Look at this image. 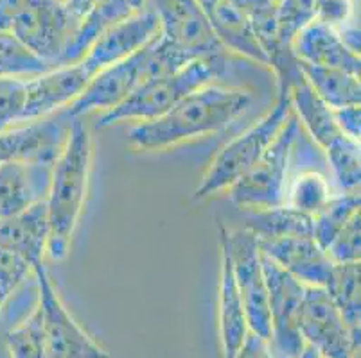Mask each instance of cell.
Listing matches in <instances>:
<instances>
[{"label": "cell", "mask_w": 361, "mask_h": 358, "mask_svg": "<svg viewBox=\"0 0 361 358\" xmlns=\"http://www.w3.org/2000/svg\"><path fill=\"white\" fill-rule=\"evenodd\" d=\"M334 264H354L361 256V212L350 217L343 228L340 229L329 245L326 248Z\"/></svg>", "instance_id": "obj_35"}, {"label": "cell", "mask_w": 361, "mask_h": 358, "mask_svg": "<svg viewBox=\"0 0 361 358\" xmlns=\"http://www.w3.org/2000/svg\"><path fill=\"white\" fill-rule=\"evenodd\" d=\"M135 13L137 11L131 9L126 0H101V2H97L78 22L58 67H68V65L80 63L92 49V45L96 44L111 25H116L117 22L135 15Z\"/></svg>", "instance_id": "obj_22"}, {"label": "cell", "mask_w": 361, "mask_h": 358, "mask_svg": "<svg viewBox=\"0 0 361 358\" xmlns=\"http://www.w3.org/2000/svg\"><path fill=\"white\" fill-rule=\"evenodd\" d=\"M0 347H2V344H0Z\"/></svg>", "instance_id": "obj_43"}, {"label": "cell", "mask_w": 361, "mask_h": 358, "mask_svg": "<svg viewBox=\"0 0 361 358\" xmlns=\"http://www.w3.org/2000/svg\"><path fill=\"white\" fill-rule=\"evenodd\" d=\"M313 20L314 0H281L275 16V49L270 54L279 49H291L295 36Z\"/></svg>", "instance_id": "obj_30"}, {"label": "cell", "mask_w": 361, "mask_h": 358, "mask_svg": "<svg viewBox=\"0 0 361 358\" xmlns=\"http://www.w3.org/2000/svg\"><path fill=\"white\" fill-rule=\"evenodd\" d=\"M221 244L231 258L232 274L243 301L248 331L270 343V308L268 288L262 272V255L259 242L248 229L221 228Z\"/></svg>", "instance_id": "obj_7"}, {"label": "cell", "mask_w": 361, "mask_h": 358, "mask_svg": "<svg viewBox=\"0 0 361 358\" xmlns=\"http://www.w3.org/2000/svg\"><path fill=\"white\" fill-rule=\"evenodd\" d=\"M252 103V90L207 84L183 97L160 117L135 124L128 133V140L133 149L142 153L171 149L225 129L239 115L245 113Z\"/></svg>", "instance_id": "obj_1"}, {"label": "cell", "mask_w": 361, "mask_h": 358, "mask_svg": "<svg viewBox=\"0 0 361 358\" xmlns=\"http://www.w3.org/2000/svg\"><path fill=\"white\" fill-rule=\"evenodd\" d=\"M27 0H0V32L11 31Z\"/></svg>", "instance_id": "obj_39"}, {"label": "cell", "mask_w": 361, "mask_h": 358, "mask_svg": "<svg viewBox=\"0 0 361 358\" xmlns=\"http://www.w3.org/2000/svg\"><path fill=\"white\" fill-rule=\"evenodd\" d=\"M63 2H65V0H63Z\"/></svg>", "instance_id": "obj_44"}, {"label": "cell", "mask_w": 361, "mask_h": 358, "mask_svg": "<svg viewBox=\"0 0 361 358\" xmlns=\"http://www.w3.org/2000/svg\"><path fill=\"white\" fill-rule=\"evenodd\" d=\"M300 129V120L291 111L259 162L228 188L232 203L238 208L268 210L286 203L288 170Z\"/></svg>", "instance_id": "obj_6"}, {"label": "cell", "mask_w": 361, "mask_h": 358, "mask_svg": "<svg viewBox=\"0 0 361 358\" xmlns=\"http://www.w3.org/2000/svg\"><path fill=\"white\" fill-rule=\"evenodd\" d=\"M27 106V77H0V131L22 122Z\"/></svg>", "instance_id": "obj_33"}, {"label": "cell", "mask_w": 361, "mask_h": 358, "mask_svg": "<svg viewBox=\"0 0 361 358\" xmlns=\"http://www.w3.org/2000/svg\"><path fill=\"white\" fill-rule=\"evenodd\" d=\"M218 326L223 358H235L248 333L243 301L235 285L228 252L221 244V267L218 285Z\"/></svg>", "instance_id": "obj_21"}, {"label": "cell", "mask_w": 361, "mask_h": 358, "mask_svg": "<svg viewBox=\"0 0 361 358\" xmlns=\"http://www.w3.org/2000/svg\"><path fill=\"white\" fill-rule=\"evenodd\" d=\"M160 39L187 61L226 56L198 0H155Z\"/></svg>", "instance_id": "obj_10"}, {"label": "cell", "mask_w": 361, "mask_h": 358, "mask_svg": "<svg viewBox=\"0 0 361 358\" xmlns=\"http://www.w3.org/2000/svg\"><path fill=\"white\" fill-rule=\"evenodd\" d=\"M187 63L191 61L167 47L160 39V34H157L135 54L94 75L83 94L71 106L65 108L63 113L68 118H81L92 111L106 113L121 106L147 79L175 72Z\"/></svg>", "instance_id": "obj_3"}, {"label": "cell", "mask_w": 361, "mask_h": 358, "mask_svg": "<svg viewBox=\"0 0 361 358\" xmlns=\"http://www.w3.org/2000/svg\"><path fill=\"white\" fill-rule=\"evenodd\" d=\"M75 22L63 0H27L11 32L51 67H58Z\"/></svg>", "instance_id": "obj_11"}, {"label": "cell", "mask_w": 361, "mask_h": 358, "mask_svg": "<svg viewBox=\"0 0 361 358\" xmlns=\"http://www.w3.org/2000/svg\"><path fill=\"white\" fill-rule=\"evenodd\" d=\"M92 143L90 131L81 118H71L67 140L52 167L47 193L49 245L52 260H65L71 251L72 236L80 222L90 181Z\"/></svg>", "instance_id": "obj_2"}, {"label": "cell", "mask_w": 361, "mask_h": 358, "mask_svg": "<svg viewBox=\"0 0 361 358\" xmlns=\"http://www.w3.org/2000/svg\"><path fill=\"white\" fill-rule=\"evenodd\" d=\"M257 242L262 255L281 265L300 283L306 287H327L336 264L313 236H282Z\"/></svg>", "instance_id": "obj_15"}, {"label": "cell", "mask_w": 361, "mask_h": 358, "mask_svg": "<svg viewBox=\"0 0 361 358\" xmlns=\"http://www.w3.org/2000/svg\"><path fill=\"white\" fill-rule=\"evenodd\" d=\"M52 68L11 31L0 32V77H35Z\"/></svg>", "instance_id": "obj_28"}, {"label": "cell", "mask_w": 361, "mask_h": 358, "mask_svg": "<svg viewBox=\"0 0 361 358\" xmlns=\"http://www.w3.org/2000/svg\"><path fill=\"white\" fill-rule=\"evenodd\" d=\"M32 276V267L0 244V307Z\"/></svg>", "instance_id": "obj_34"}, {"label": "cell", "mask_w": 361, "mask_h": 358, "mask_svg": "<svg viewBox=\"0 0 361 358\" xmlns=\"http://www.w3.org/2000/svg\"><path fill=\"white\" fill-rule=\"evenodd\" d=\"M4 344L11 358H45L40 305H36L20 323L6 331Z\"/></svg>", "instance_id": "obj_29"}, {"label": "cell", "mask_w": 361, "mask_h": 358, "mask_svg": "<svg viewBox=\"0 0 361 358\" xmlns=\"http://www.w3.org/2000/svg\"><path fill=\"white\" fill-rule=\"evenodd\" d=\"M128 4L131 6V9L133 11H142V9H146V0H126Z\"/></svg>", "instance_id": "obj_42"}, {"label": "cell", "mask_w": 361, "mask_h": 358, "mask_svg": "<svg viewBox=\"0 0 361 358\" xmlns=\"http://www.w3.org/2000/svg\"><path fill=\"white\" fill-rule=\"evenodd\" d=\"M298 65L311 88L331 110L356 106L361 103L360 75L349 74L340 68L314 67L302 61H298Z\"/></svg>", "instance_id": "obj_23"}, {"label": "cell", "mask_w": 361, "mask_h": 358, "mask_svg": "<svg viewBox=\"0 0 361 358\" xmlns=\"http://www.w3.org/2000/svg\"><path fill=\"white\" fill-rule=\"evenodd\" d=\"M92 79L94 75L83 61L27 77V106L22 122H36L63 111L83 94Z\"/></svg>", "instance_id": "obj_13"}, {"label": "cell", "mask_w": 361, "mask_h": 358, "mask_svg": "<svg viewBox=\"0 0 361 358\" xmlns=\"http://www.w3.org/2000/svg\"><path fill=\"white\" fill-rule=\"evenodd\" d=\"M334 120H336L338 127L347 138L354 140V142H360V134H361V111L360 104L356 106H345V108H338V110H333Z\"/></svg>", "instance_id": "obj_37"}, {"label": "cell", "mask_w": 361, "mask_h": 358, "mask_svg": "<svg viewBox=\"0 0 361 358\" xmlns=\"http://www.w3.org/2000/svg\"><path fill=\"white\" fill-rule=\"evenodd\" d=\"M231 2L248 18L262 49L270 56L275 49V16L281 0H231Z\"/></svg>", "instance_id": "obj_32"}, {"label": "cell", "mask_w": 361, "mask_h": 358, "mask_svg": "<svg viewBox=\"0 0 361 358\" xmlns=\"http://www.w3.org/2000/svg\"><path fill=\"white\" fill-rule=\"evenodd\" d=\"M226 67L228 56L200 58L178 70L147 79L121 106L101 115L97 129H104L124 120H153L192 91L216 83V79L226 74Z\"/></svg>", "instance_id": "obj_4"}, {"label": "cell", "mask_w": 361, "mask_h": 358, "mask_svg": "<svg viewBox=\"0 0 361 358\" xmlns=\"http://www.w3.org/2000/svg\"><path fill=\"white\" fill-rule=\"evenodd\" d=\"M235 358H274V354H271L270 344L252 331H248Z\"/></svg>", "instance_id": "obj_38"}, {"label": "cell", "mask_w": 361, "mask_h": 358, "mask_svg": "<svg viewBox=\"0 0 361 358\" xmlns=\"http://www.w3.org/2000/svg\"><path fill=\"white\" fill-rule=\"evenodd\" d=\"M262 255V252H261ZM262 272L268 288L270 308V350L274 358H297L304 350L298 330L302 300L306 285L262 255Z\"/></svg>", "instance_id": "obj_9"}, {"label": "cell", "mask_w": 361, "mask_h": 358, "mask_svg": "<svg viewBox=\"0 0 361 358\" xmlns=\"http://www.w3.org/2000/svg\"><path fill=\"white\" fill-rule=\"evenodd\" d=\"M0 244L22 256L31 267L44 262L49 245L47 203H36L16 215L0 219Z\"/></svg>", "instance_id": "obj_20"}, {"label": "cell", "mask_w": 361, "mask_h": 358, "mask_svg": "<svg viewBox=\"0 0 361 358\" xmlns=\"http://www.w3.org/2000/svg\"><path fill=\"white\" fill-rule=\"evenodd\" d=\"M71 118L63 113L51 115L18 129L0 131V163L13 160H56L67 140Z\"/></svg>", "instance_id": "obj_17"}, {"label": "cell", "mask_w": 361, "mask_h": 358, "mask_svg": "<svg viewBox=\"0 0 361 358\" xmlns=\"http://www.w3.org/2000/svg\"><path fill=\"white\" fill-rule=\"evenodd\" d=\"M56 160H13L0 163V219L45 201Z\"/></svg>", "instance_id": "obj_16"}, {"label": "cell", "mask_w": 361, "mask_h": 358, "mask_svg": "<svg viewBox=\"0 0 361 358\" xmlns=\"http://www.w3.org/2000/svg\"><path fill=\"white\" fill-rule=\"evenodd\" d=\"M361 197L357 192H343L333 196L324 208L313 215V238L326 249L333 242L340 229L360 212Z\"/></svg>", "instance_id": "obj_26"}, {"label": "cell", "mask_w": 361, "mask_h": 358, "mask_svg": "<svg viewBox=\"0 0 361 358\" xmlns=\"http://www.w3.org/2000/svg\"><path fill=\"white\" fill-rule=\"evenodd\" d=\"M298 330L304 344L314 347L324 358H356L360 350L329 294L322 287H306Z\"/></svg>", "instance_id": "obj_12"}, {"label": "cell", "mask_w": 361, "mask_h": 358, "mask_svg": "<svg viewBox=\"0 0 361 358\" xmlns=\"http://www.w3.org/2000/svg\"><path fill=\"white\" fill-rule=\"evenodd\" d=\"M360 262L354 264H336L326 292L341 319L349 328L353 339L360 344L361 335V301H360Z\"/></svg>", "instance_id": "obj_25"}, {"label": "cell", "mask_w": 361, "mask_h": 358, "mask_svg": "<svg viewBox=\"0 0 361 358\" xmlns=\"http://www.w3.org/2000/svg\"><path fill=\"white\" fill-rule=\"evenodd\" d=\"M297 358H324L322 357L320 353H318L317 350H314V347H311V346H304V350L300 351V354H298Z\"/></svg>", "instance_id": "obj_41"}, {"label": "cell", "mask_w": 361, "mask_h": 358, "mask_svg": "<svg viewBox=\"0 0 361 358\" xmlns=\"http://www.w3.org/2000/svg\"><path fill=\"white\" fill-rule=\"evenodd\" d=\"M97 2H101V0H65V8H67L68 15L74 18L75 24H78Z\"/></svg>", "instance_id": "obj_40"}, {"label": "cell", "mask_w": 361, "mask_h": 358, "mask_svg": "<svg viewBox=\"0 0 361 358\" xmlns=\"http://www.w3.org/2000/svg\"><path fill=\"white\" fill-rule=\"evenodd\" d=\"M353 16V0H314V20L334 31L349 27Z\"/></svg>", "instance_id": "obj_36"}, {"label": "cell", "mask_w": 361, "mask_h": 358, "mask_svg": "<svg viewBox=\"0 0 361 358\" xmlns=\"http://www.w3.org/2000/svg\"><path fill=\"white\" fill-rule=\"evenodd\" d=\"M160 31L159 16L153 9H142L135 15L121 20L111 25L96 44L92 45L81 61L92 72V75L99 74L106 67L119 63L128 56L149 44Z\"/></svg>", "instance_id": "obj_14"}, {"label": "cell", "mask_w": 361, "mask_h": 358, "mask_svg": "<svg viewBox=\"0 0 361 358\" xmlns=\"http://www.w3.org/2000/svg\"><path fill=\"white\" fill-rule=\"evenodd\" d=\"M291 51L302 63L324 68H340L349 74L360 75V54L350 51L338 31L317 20L302 29L291 41Z\"/></svg>", "instance_id": "obj_19"}, {"label": "cell", "mask_w": 361, "mask_h": 358, "mask_svg": "<svg viewBox=\"0 0 361 358\" xmlns=\"http://www.w3.org/2000/svg\"><path fill=\"white\" fill-rule=\"evenodd\" d=\"M331 197L329 179L318 169H307L298 172L293 181L288 183L284 205L307 215H314L329 203Z\"/></svg>", "instance_id": "obj_27"}, {"label": "cell", "mask_w": 361, "mask_h": 358, "mask_svg": "<svg viewBox=\"0 0 361 358\" xmlns=\"http://www.w3.org/2000/svg\"><path fill=\"white\" fill-rule=\"evenodd\" d=\"M327 163L334 179L343 192H357L361 181L360 143L347 140L341 146L327 151Z\"/></svg>", "instance_id": "obj_31"}, {"label": "cell", "mask_w": 361, "mask_h": 358, "mask_svg": "<svg viewBox=\"0 0 361 358\" xmlns=\"http://www.w3.org/2000/svg\"><path fill=\"white\" fill-rule=\"evenodd\" d=\"M245 229L257 241L282 236H313V215L302 213L288 205L268 210H254L245 222Z\"/></svg>", "instance_id": "obj_24"}, {"label": "cell", "mask_w": 361, "mask_h": 358, "mask_svg": "<svg viewBox=\"0 0 361 358\" xmlns=\"http://www.w3.org/2000/svg\"><path fill=\"white\" fill-rule=\"evenodd\" d=\"M291 111H293V106H291L290 88L279 87L274 108L216 154L202 183L196 188L195 199H207L214 193L228 190L234 183H238L270 147Z\"/></svg>", "instance_id": "obj_5"}, {"label": "cell", "mask_w": 361, "mask_h": 358, "mask_svg": "<svg viewBox=\"0 0 361 358\" xmlns=\"http://www.w3.org/2000/svg\"><path fill=\"white\" fill-rule=\"evenodd\" d=\"M198 4L226 52H234L266 67L270 65L252 24L231 0H198Z\"/></svg>", "instance_id": "obj_18"}, {"label": "cell", "mask_w": 361, "mask_h": 358, "mask_svg": "<svg viewBox=\"0 0 361 358\" xmlns=\"http://www.w3.org/2000/svg\"><path fill=\"white\" fill-rule=\"evenodd\" d=\"M32 274L38 283L45 358H116L92 339L68 314L44 262L32 267Z\"/></svg>", "instance_id": "obj_8"}]
</instances>
